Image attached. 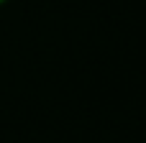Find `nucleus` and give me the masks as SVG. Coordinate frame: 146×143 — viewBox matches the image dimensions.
I'll return each instance as SVG.
<instances>
[{
  "label": "nucleus",
  "instance_id": "obj_1",
  "mask_svg": "<svg viewBox=\"0 0 146 143\" xmlns=\"http://www.w3.org/2000/svg\"><path fill=\"white\" fill-rule=\"evenodd\" d=\"M3 3H5V0H0V5H3Z\"/></svg>",
  "mask_w": 146,
  "mask_h": 143
}]
</instances>
